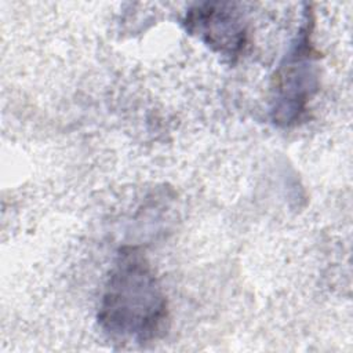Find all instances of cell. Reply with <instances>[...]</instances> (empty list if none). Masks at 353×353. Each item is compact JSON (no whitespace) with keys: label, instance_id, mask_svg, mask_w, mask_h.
I'll return each mask as SVG.
<instances>
[{"label":"cell","instance_id":"obj_2","mask_svg":"<svg viewBox=\"0 0 353 353\" xmlns=\"http://www.w3.org/2000/svg\"><path fill=\"white\" fill-rule=\"evenodd\" d=\"M312 22V14L306 12L295 44L273 76L270 114L273 121L283 127L295 125L302 120L319 90V57L310 41Z\"/></svg>","mask_w":353,"mask_h":353},{"label":"cell","instance_id":"obj_3","mask_svg":"<svg viewBox=\"0 0 353 353\" xmlns=\"http://www.w3.org/2000/svg\"><path fill=\"white\" fill-rule=\"evenodd\" d=\"M186 30L212 51L236 58L247 44V23L232 3H203L190 8L185 17Z\"/></svg>","mask_w":353,"mask_h":353},{"label":"cell","instance_id":"obj_1","mask_svg":"<svg viewBox=\"0 0 353 353\" xmlns=\"http://www.w3.org/2000/svg\"><path fill=\"white\" fill-rule=\"evenodd\" d=\"M98 324L120 343H146L165 334L167 296L153 268L135 247L120 250L105 283Z\"/></svg>","mask_w":353,"mask_h":353}]
</instances>
